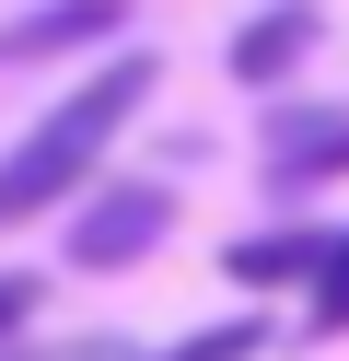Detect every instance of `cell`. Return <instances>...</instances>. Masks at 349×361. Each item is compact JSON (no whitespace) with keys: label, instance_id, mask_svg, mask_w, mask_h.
I'll use <instances>...</instances> for the list:
<instances>
[{"label":"cell","instance_id":"obj_7","mask_svg":"<svg viewBox=\"0 0 349 361\" xmlns=\"http://www.w3.org/2000/svg\"><path fill=\"white\" fill-rule=\"evenodd\" d=\"M302 326H314V338H349V233H326V268L302 280Z\"/></svg>","mask_w":349,"mask_h":361},{"label":"cell","instance_id":"obj_10","mask_svg":"<svg viewBox=\"0 0 349 361\" xmlns=\"http://www.w3.org/2000/svg\"><path fill=\"white\" fill-rule=\"evenodd\" d=\"M35 303H47V280H23V268H0V338H12V326H23Z\"/></svg>","mask_w":349,"mask_h":361},{"label":"cell","instance_id":"obj_6","mask_svg":"<svg viewBox=\"0 0 349 361\" xmlns=\"http://www.w3.org/2000/svg\"><path fill=\"white\" fill-rule=\"evenodd\" d=\"M302 47H314V12H302V0H279V12H256V24L233 35V82H291Z\"/></svg>","mask_w":349,"mask_h":361},{"label":"cell","instance_id":"obj_1","mask_svg":"<svg viewBox=\"0 0 349 361\" xmlns=\"http://www.w3.org/2000/svg\"><path fill=\"white\" fill-rule=\"evenodd\" d=\"M152 82H163V59L128 47V59H105V71H93L70 105H47V117L12 140V164H0V221H35L47 198H70L93 164H105V140L140 117V105H152Z\"/></svg>","mask_w":349,"mask_h":361},{"label":"cell","instance_id":"obj_4","mask_svg":"<svg viewBox=\"0 0 349 361\" xmlns=\"http://www.w3.org/2000/svg\"><path fill=\"white\" fill-rule=\"evenodd\" d=\"M93 35H128V0H47V12L0 24V59H70Z\"/></svg>","mask_w":349,"mask_h":361},{"label":"cell","instance_id":"obj_2","mask_svg":"<svg viewBox=\"0 0 349 361\" xmlns=\"http://www.w3.org/2000/svg\"><path fill=\"white\" fill-rule=\"evenodd\" d=\"M163 187H105L82 221H70V268H128V257H152L163 245Z\"/></svg>","mask_w":349,"mask_h":361},{"label":"cell","instance_id":"obj_9","mask_svg":"<svg viewBox=\"0 0 349 361\" xmlns=\"http://www.w3.org/2000/svg\"><path fill=\"white\" fill-rule=\"evenodd\" d=\"M12 361H152V350H128V338H59V350H12Z\"/></svg>","mask_w":349,"mask_h":361},{"label":"cell","instance_id":"obj_8","mask_svg":"<svg viewBox=\"0 0 349 361\" xmlns=\"http://www.w3.org/2000/svg\"><path fill=\"white\" fill-rule=\"evenodd\" d=\"M268 350V326H256V314H221V326H198V338H175V350L163 361H256Z\"/></svg>","mask_w":349,"mask_h":361},{"label":"cell","instance_id":"obj_5","mask_svg":"<svg viewBox=\"0 0 349 361\" xmlns=\"http://www.w3.org/2000/svg\"><path fill=\"white\" fill-rule=\"evenodd\" d=\"M221 268H233L245 291L314 280V268H326V221H279V233H245V245H221Z\"/></svg>","mask_w":349,"mask_h":361},{"label":"cell","instance_id":"obj_3","mask_svg":"<svg viewBox=\"0 0 349 361\" xmlns=\"http://www.w3.org/2000/svg\"><path fill=\"white\" fill-rule=\"evenodd\" d=\"M268 175H279V187L349 175V105H279V117H268Z\"/></svg>","mask_w":349,"mask_h":361}]
</instances>
